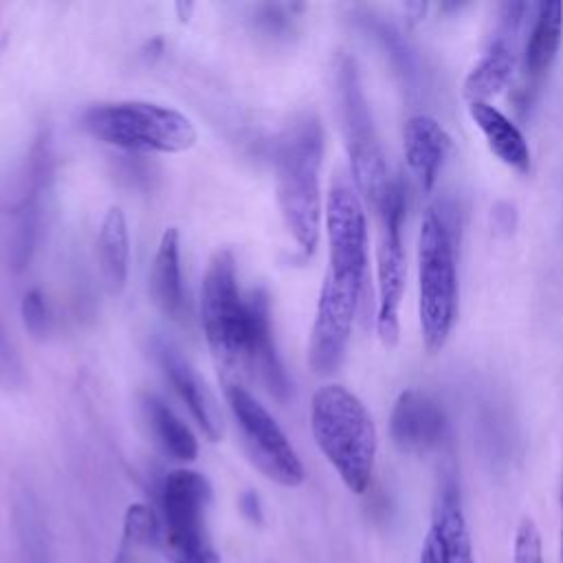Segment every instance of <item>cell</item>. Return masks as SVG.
<instances>
[{
    "instance_id": "25",
    "label": "cell",
    "mask_w": 563,
    "mask_h": 563,
    "mask_svg": "<svg viewBox=\"0 0 563 563\" xmlns=\"http://www.w3.org/2000/svg\"><path fill=\"white\" fill-rule=\"evenodd\" d=\"M257 24L266 31V33H273V35H279L288 29L290 20H288V13H284V7L279 4H264L260 9V15H257Z\"/></svg>"
},
{
    "instance_id": "19",
    "label": "cell",
    "mask_w": 563,
    "mask_h": 563,
    "mask_svg": "<svg viewBox=\"0 0 563 563\" xmlns=\"http://www.w3.org/2000/svg\"><path fill=\"white\" fill-rule=\"evenodd\" d=\"M563 40V4L539 2L523 51V66L530 79H541L552 66Z\"/></svg>"
},
{
    "instance_id": "29",
    "label": "cell",
    "mask_w": 563,
    "mask_h": 563,
    "mask_svg": "<svg viewBox=\"0 0 563 563\" xmlns=\"http://www.w3.org/2000/svg\"><path fill=\"white\" fill-rule=\"evenodd\" d=\"M559 554L563 563V499H561V532H559Z\"/></svg>"
},
{
    "instance_id": "8",
    "label": "cell",
    "mask_w": 563,
    "mask_h": 563,
    "mask_svg": "<svg viewBox=\"0 0 563 563\" xmlns=\"http://www.w3.org/2000/svg\"><path fill=\"white\" fill-rule=\"evenodd\" d=\"M224 394L242 433L244 449L257 471L279 486H299L306 479L303 464L266 407L235 380L224 383Z\"/></svg>"
},
{
    "instance_id": "9",
    "label": "cell",
    "mask_w": 563,
    "mask_h": 563,
    "mask_svg": "<svg viewBox=\"0 0 563 563\" xmlns=\"http://www.w3.org/2000/svg\"><path fill=\"white\" fill-rule=\"evenodd\" d=\"M328 233V277L361 295L367 282V218L356 187L336 178L325 200Z\"/></svg>"
},
{
    "instance_id": "1",
    "label": "cell",
    "mask_w": 563,
    "mask_h": 563,
    "mask_svg": "<svg viewBox=\"0 0 563 563\" xmlns=\"http://www.w3.org/2000/svg\"><path fill=\"white\" fill-rule=\"evenodd\" d=\"M323 128L308 114L292 121L273 143L275 196L286 231L295 244L310 255L321 233V187Z\"/></svg>"
},
{
    "instance_id": "17",
    "label": "cell",
    "mask_w": 563,
    "mask_h": 563,
    "mask_svg": "<svg viewBox=\"0 0 563 563\" xmlns=\"http://www.w3.org/2000/svg\"><path fill=\"white\" fill-rule=\"evenodd\" d=\"M468 114L477 130L484 134L490 152L508 167L517 172L530 169V145L521 130L488 101L468 103Z\"/></svg>"
},
{
    "instance_id": "26",
    "label": "cell",
    "mask_w": 563,
    "mask_h": 563,
    "mask_svg": "<svg viewBox=\"0 0 563 563\" xmlns=\"http://www.w3.org/2000/svg\"><path fill=\"white\" fill-rule=\"evenodd\" d=\"M240 510L253 523H262V519H264L262 501H260V495L255 490H244L240 495Z\"/></svg>"
},
{
    "instance_id": "7",
    "label": "cell",
    "mask_w": 563,
    "mask_h": 563,
    "mask_svg": "<svg viewBox=\"0 0 563 563\" xmlns=\"http://www.w3.org/2000/svg\"><path fill=\"white\" fill-rule=\"evenodd\" d=\"M339 103L354 187L358 196L365 198L376 211L383 205L394 178L389 176L374 119L356 66L350 57H345L339 68Z\"/></svg>"
},
{
    "instance_id": "13",
    "label": "cell",
    "mask_w": 563,
    "mask_h": 563,
    "mask_svg": "<svg viewBox=\"0 0 563 563\" xmlns=\"http://www.w3.org/2000/svg\"><path fill=\"white\" fill-rule=\"evenodd\" d=\"M246 301H249V319H251L249 347H246V374L257 378L273 398L286 400L290 394V380L275 350L268 292L264 288H257L246 297Z\"/></svg>"
},
{
    "instance_id": "15",
    "label": "cell",
    "mask_w": 563,
    "mask_h": 563,
    "mask_svg": "<svg viewBox=\"0 0 563 563\" xmlns=\"http://www.w3.org/2000/svg\"><path fill=\"white\" fill-rule=\"evenodd\" d=\"M405 161L422 191H431L438 174L453 150L451 134L429 114H413L402 130Z\"/></svg>"
},
{
    "instance_id": "6",
    "label": "cell",
    "mask_w": 563,
    "mask_h": 563,
    "mask_svg": "<svg viewBox=\"0 0 563 563\" xmlns=\"http://www.w3.org/2000/svg\"><path fill=\"white\" fill-rule=\"evenodd\" d=\"M158 501L165 556L172 563H220L205 530L211 504L209 479L194 468L169 471L161 482Z\"/></svg>"
},
{
    "instance_id": "28",
    "label": "cell",
    "mask_w": 563,
    "mask_h": 563,
    "mask_svg": "<svg viewBox=\"0 0 563 563\" xmlns=\"http://www.w3.org/2000/svg\"><path fill=\"white\" fill-rule=\"evenodd\" d=\"M405 11L409 13V20H411V22H418V20L424 15L427 4H424V2H411V4H405Z\"/></svg>"
},
{
    "instance_id": "16",
    "label": "cell",
    "mask_w": 563,
    "mask_h": 563,
    "mask_svg": "<svg viewBox=\"0 0 563 563\" xmlns=\"http://www.w3.org/2000/svg\"><path fill=\"white\" fill-rule=\"evenodd\" d=\"M150 297L154 306L172 321L185 319V292L180 277V235L176 227H167L161 235L150 268Z\"/></svg>"
},
{
    "instance_id": "12",
    "label": "cell",
    "mask_w": 563,
    "mask_h": 563,
    "mask_svg": "<svg viewBox=\"0 0 563 563\" xmlns=\"http://www.w3.org/2000/svg\"><path fill=\"white\" fill-rule=\"evenodd\" d=\"M446 416L442 407L420 389H405L389 416V435L402 451L422 453L435 449L446 435Z\"/></svg>"
},
{
    "instance_id": "14",
    "label": "cell",
    "mask_w": 563,
    "mask_h": 563,
    "mask_svg": "<svg viewBox=\"0 0 563 563\" xmlns=\"http://www.w3.org/2000/svg\"><path fill=\"white\" fill-rule=\"evenodd\" d=\"M156 356L158 363L169 378L176 394L185 400L189 407L194 420L202 429V433L218 442L222 438V413L218 407V400L213 398L207 383L200 378V374L189 365V361L167 341H156Z\"/></svg>"
},
{
    "instance_id": "22",
    "label": "cell",
    "mask_w": 563,
    "mask_h": 563,
    "mask_svg": "<svg viewBox=\"0 0 563 563\" xmlns=\"http://www.w3.org/2000/svg\"><path fill=\"white\" fill-rule=\"evenodd\" d=\"M163 543V526L152 506L136 501L128 506L123 515L121 541L117 548L114 563H123V559L139 545H158Z\"/></svg>"
},
{
    "instance_id": "18",
    "label": "cell",
    "mask_w": 563,
    "mask_h": 563,
    "mask_svg": "<svg viewBox=\"0 0 563 563\" xmlns=\"http://www.w3.org/2000/svg\"><path fill=\"white\" fill-rule=\"evenodd\" d=\"M97 260L106 288L112 295H119L125 288L130 268V235L121 207H110L103 216L97 235Z\"/></svg>"
},
{
    "instance_id": "11",
    "label": "cell",
    "mask_w": 563,
    "mask_h": 563,
    "mask_svg": "<svg viewBox=\"0 0 563 563\" xmlns=\"http://www.w3.org/2000/svg\"><path fill=\"white\" fill-rule=\"evenodd\" d=\"M358 301V292L323 277L308 341V365L314 374L328 376L343 363Z\"/></svg>"
},
{
    "instance_id": "4",
    "label": "cell",
    "mask_w": 563,
    "mask_h": 563,
    "mask_svg": "<svg viewBox=\"0 0 563 563\" xmlns=\"http://www.w3.org/2000/svg\"><path fill=\"white\" fill-rule=\"evenodd\" d=\"M81 123L95 139L139 154H180L198 139L189 117L143 99L97 103L84 112Z\"/></svg>"
},
{
    "instance_id": "23",
    "label": "cell",
    "mask_w": 563,
    "mask_h": 563,
    "mask_svg": "<svg viewBox=\"0 0 563 563\" xmlns=\"http://www.w3.org/2000/svg\"><path fill=\"white\" fill-rule=\"evenodd\" d=\"M512 563H543L541 534H539L537 523L530 517H523L517 528Z\"/></svg>"
},
{
    "instance_id": "20",
    "label": "cell",
    "mask_w": 563,
    "mask_h": 563,
    "mask_svg": "<svg viewBox=\"0 0 563 563\" xmlns=\"http://www.w3.org/2000/svg\"><path fill=\"white\" fill-rule=\"evenodd\" d=\"M517 68V55L504 37H495L484 55L475 62L462 84V92L468 103L488 101L499 95Z\"/></svg>"
},
{
    "instance_id": "2",
    "label": "cell",
    "mask_w": 563,
    "mask_h": 563,
    "mask_svg": "<svg viewBox=\"0 0 563 563\" xmlns=\"http://www.w3.org/2000/svg\"><path fill=\"white\" fill-rule=\"evenodd\" d=\"M310 429L341 482L361 495L374 473L378 435L367 407L343 385H323L310 400Z\"/></svg>"
},
{
    "instance_id": "3",
    "label": "cell",
    "mask_w": 563,
    "mask_h": 563,
    "mask_svg": "<svg viewBox=\"0 0 563 563\" xmlns=\"http://www.w3.org/2000/svg\"><path fill=\"white\" fill-rule=\"evenodd\" d=\"M418 317L424 347L442 350L457 319L455 227L442 205L429 207L420 222Z\"/></svg>"
},
{
    "instance_id": "10",
    "label": "cell",
    "mask_w": 563,
    "mask_h": 563,
    "mask_svg": "<svg viewBox=\"0 0 563 563\" xmlns=\"http://www.w3.org/2000/svg\"><path fill=\"white\" fill-rule=\"evenodd\" d=\"M380 218V233L376 246V332L378 339L391 347L400 336V301L405 290V249H402V218L405 189L394 180L383 205L376 209Z\"/></svg>"
},
{
    "instance_id": "21",
    "label": "cell",
    "mask_w": 563,
    "mask_h": 563,
    "mask_svg": "<svg viewBox=\"0 0 563 563\" xmlns=\"http://www.w3.org/2000/svg\"><path fill=\"white\" fill-rule=\"evenodd\" d=\"M141 407L161 449L178 462H194L198 455V440L191 429L165 405V400L154 394H145Z\"/></svg>"
},
{
    "instance_id": "5",
    "label": "cell",
    "mask_w": 563,
    "mask_h": 563,
    "mask_svg": "<svg viewBox=\"0 0 563 563\" xmlns=\"http://www.w3.org/2000/svg\"><path fill=\"white\" fill-rule=\"evenodd\" d=\"M200 321L222 383H238V376L246 374L251 319L249 301L238 288L235 257L227 249L207 264L200 288Z\"/></svg>"
},
{
    "instance_id": "27",
    "label": "cell",
    "mask_w": 563,
    "mask_h": 563,
    "mask_svg": "<svg viewBox=\"0 0 563 563\" xmlns=\"http://www.w3.org/2000/svg\"><path fill=\"white\" fill-rule=\"evenodd\" d=\"M418 563H444V556H442V548H440V541L435 537L433 530H429L424 543H422V550H420V561Z\"/></svg>"
},
{
    "instance_id": "24",
    "label": "cell",
    "mask_w": 563,
    "mask_h": 563,
    "mask_svg": "<svg viewBox=\"0 0 563 563\" xmlns=\"http://www.w3.org/2000/svg\"><path fill=\"white\" fill-rule=\"evenodd\" d=\"M22 319H24V325L26 330L40 339L48 332V323H51V312H48V306H46V299L44 295L33 288L24 295L22 299Z\"/></svg>"
}]
</instances>
